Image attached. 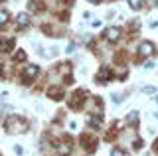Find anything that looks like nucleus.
<instances>
[{
  "label": "nucleus",
  "instance_id": "nucleus-20",
  "mask_svg": "<svg viewBox=\"0 0 158 156\" xmlns=\"http://www.w3.org/2000/svg\"><path fill=\"white\" fill-rule=\"evenodd\" d=\"M156 101H158V99H156Z\"/></svg>",
  "mask_w": 158,
  "mask_h": 156
},
{
  "label": "nucleus",
  "instance_id": "nucleus-12",
  "mask_svg": "<svg viewBox=\"0 0 158 156\" xmlns=\"http://www.w3.org/2000/svg\"><path fill=\"white\" fill-rule=\"evenodd\" d=\"M142 91H144V93H156V87L154 85H148V87H142Z\"/></svg>",
  "mask_w": 158,
  "mask_h": 156
},
{
  "label": "nucleus",
  "instance_id": "nucleus-10",
  "mask_svg": "<svg viewBox=\"0 0 158 156\" xmlns=\"http://www.w3.org/2000/svg\"><path fill=\"white\" fill-rule=\"evenodd\" d=\"M8 22V12H4V10H0V26H4V24Z\"/></svg>",
  "mask_w": 158,
  "mask_h": 156
},
{
  "label": "nucleus",
  "instance_id": "nucleus-13",
  "mask_svg": "<svg viewBox=\"0 0 158 156\" xmlns=\"http://www.w3.org/2000/svg\"><path fill=\"white\" fill-rule=\"evenodd\" d=\"M111 156H127V154L123 152V150H118V148H115V150H113V152H111Z\"/></svg>",
  "mask_w": 158,
  "mask_h": 156
},
{
  "label": "nucleus",
  "instance_id": "nucleus-2",
  "mask_svg": "<svg viewBox=\"0 0 158 156\" xmlns=\"http://www.w3.org/2000/svg\"><path fill=\"white\" fill-rule=\"evenodd\" d=\"M105 36H107L109 42H117L118 38H121V30H118V28H109L105 32Z\"/></svg>",
  "mask_w": 158,
  "mask_h": 156
},
{
  "label": "nucleus",
  "instance_id": "nucleus-4",
  "mask_svg": "<svg viewBox=\"0 0 158 156\" xmlns=\"http://www.w3.org/2000/svg\"><path fill=\"white\" fill-rule=\"evenodd\" d=\"M154 51V46H152L150 42H144L140 46V50H138V53H140V55H150V53Z\"/></svg>",
  "mask_w": 158,
  "mask_h": 156
},
{
  "label": "nucleus",
  "instance_id": "nucleus-18",
  "mask_svg": "<svg viewBox=\"0 0 158 156\" xmlns=\"http://www.w3.org/2000/svg\"><path fill=\"white\" fill-rule=\"evenodd\" d=\"M89 2H93V4H97V2H99V0H89Z\"/></svg>",
  "mask_w": 158,
  "mask_h": 156
},
{
  "label": "nucleus",
  "instance_id": "nucleus-19",
  "mask_svg": "<svg viewBox=\"0 0 158 156\" xmlns=\"http://www.w3.org/2000/svg\"><path fill=\"white\" fill-rule=\"evenodd\" d=\"M156 4H158V0H156Z\"/></svg>",
  "mask_w": 158,
  "mask_h": 156
},
{
  "label": "nucleus",
  "instance_id": "nucleus-8",
  "mask_svg": "<svg viewBox=\"0 0 158 156\" xmlns=\"http://www.w3.org/2000/svg\"><path fill=\"white\" fill-rule=\"evenodd\" d=\"M10 46H12V42H8V40H0V51H6Z\"/></svg>",
  "mask_w": 158,
  "mask_h": 156
},
{
  "label": "nucleus",
  "instance_id": "nucleus-1",
  "mask_svg": "<svg viewBox=\"0 0 158 156\" xmlns=\"http://www.w3.org/2000/svg\"><path fill=\"white\" fill-rule=\"evenodd\" d=\"M24 130H26V123H24L22 119H18V117H12V119L8 121V133L18 134V133H24Z\"/></svg>",
  "mask_w": 158,
  "mask_h": 156
},
{
  "label": "nucleus",
  "instance_id": "nucleus-16",
  "mask_svg": "<svg viewBox=\"0 0 158 156\" xmlns=\"http://www.w3.org/2000/svg\"><path fill=\"white\" fill-rule=\"evenodd\" d=\"M69 129H71V130H77V123H73V121H71V123H69Z\"/></svg>",
  "mask_w": 158,
  "mask_h": 156
},
{
  "label": "nucleus",
  "instance_id": "nucleus-17",
  "mask_svg": "<svg viewBox=\"0 0 158 156\" xmlns=\"http://www.w3.org/2000/svg\"><path fill=\"white\" fill-rule=\"evenodd\" d=\"M65 51H67V53H71V51H73V43H69V46L65 47Z\"/></svg>",
  "mask_w": 158,
  "mask_h": 156
},
{
  "label": "nucleus",
  "instance_id": "nucleus-11",
  "mask_svg": "<svg viewBox=\"0 0 158 156\" xmlns=\"http://www.w3.org/2000/svg\"><path fill=\"white\" fill-rule=\"evenodd\" d=\"M91 125H93V129H99L101 126V119L99 117H91Z\"/></svg>",
  "mask_w": 158,
  "mask_h": 156
},
{
  "label": "nucleus",
  "instance_id": "nucleus-5",
  "mask_svg": "<svg viewBox=\"0 0 158 156\" xmlns=\"http://www.w3.org/2000/svg\"><path fill=\"white\" fill-rule=\"evenodd\" d=\"M38 73H40V67L32 63V65H26V71H24V75H26V77H36Z\"/></svg>",
  "mask_w": 158,
  "mask_h": 156
},
{
  "label": "nucleus",
  "instance_id": "nucleus-9",
  "mask_svg": "<svg viewBox=\"0 0 158 156\" xmlns=\"http://www.w3.org/2000/svg\"><path fill=\"white\" fill-rule=\"evenodd\" d=\"M128 4H131V8H135V10H138V8L142 6V0H128Z\"/></svg>",
  "mask_w": 158,
  "mask_h": 156
},
{
  "label": "nucleus",
  "instance_id": "nucleus-15",
  "mask_svg": "<svg viewBox=\"0 0 158 156\" xmlns=\"http://www.w3.org/2000/svg\"><path fill=\"white\" fill-rule=\"evenodd\" d=\"M113 101H115V103H121V101H123V97H118L117 93H113Z\"/></svg>",
  "mask_w": 158,
  "mask_h": 156
},
{
  "label": "nucleus",
  "instance_id": "nucleus-6",
  "mask_svg": "<svg viewBox=\"0 0 158 156\" xmlns=\"http://www.w3.org/2000/svg\"><path fill=\"white\" fill-rule=\"evenodd\" d=\"M109 77H111V73L107 69H101L99 71V81H109Z\"/></svg>",
  "mask_w": 158,
  "mask_h": 156
},
{
  "label": "nucleus",
  "instance_id": "nucleus-7",
  "mask_svg": "<svg viewBox=\"0 0 158 156\" xmlns=\"http://www.w3.org/2000/svg\"><path fill=\"white\" fill-rule=\"evenodd\" d=\"M16 20H18V26H24V24H28V16L26 14H18Z\"/></svg>",
  "mask_w": 158,
  "mask_h": 156
},
{
  "label": "nucleus",
  "instance_id": "nucleus-14",
  "mask_svg": "<svg viewBox=\"0 0 158 156\" xmlns=\"http://www.w3.org/2000/svg\"><path fill=\"white\" fill-rule=\"evenodd\" d=\"M16 60H26V53H24V51H18L16 53Z\"/></svg>",
  "mask_w": 158,
  "mask_h": 156
},
{
  "label": "nucleus",
  "instance_id": "nucleus-3",
  "mask_svg": "<svg viewBox=\"0 0 158 156\" xmlns=\"http://www.w3.org/2000/svg\"><path fill=\"white\" fill-rule=\"evenodd\" d=\"M69 152H71V144H69L67 140H63V142H59V144H57V154L67 156Z\"/></svg>",
  "mask_w": 158,
  "mask_h": 156
}]
</instances>
